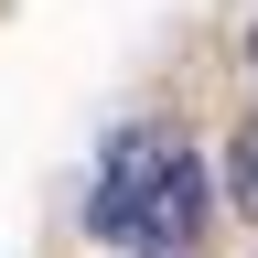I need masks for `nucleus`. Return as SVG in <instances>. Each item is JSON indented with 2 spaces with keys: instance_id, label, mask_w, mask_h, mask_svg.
<instances>
[{
  "instance_id": "2",
  "label": "nucleus",
  "mask_w": 258,
  "mask_h": 258,
  "mask_svg": "<svg viewBox=\"0 0 258 258\" xmlns=\"http://www.w3.org/2000/svg\"><path fill=\"white\" fill-rule=\"evenodd\" d=\"M215 194H226V205L258 226V108L237 118V140H226V172H215Z\"/></svg>"
},
{
  "instance_id": "3",
  "label": "nucleus",
  "mask_w": 258,
  "mask_h": 258,
  "mask_svg": "<svg viewBox=\"0 0 258 258\" xmlns=\"http://www.w3.org/2000/svg\"><path fill=\"white\" fill-rule=\"evenodd\" d=\"M237 54H247V76H258V22H247V43H237Z\"/></svg>"
},
{
  "instance_id": "1",
  "label": "nucleus",
  "mask_w": 258,
  "mask_h": 258,
  "mask_svg": "<svg viewBox=\"0 0 258 258\" xmlns=\"http://www.w3.org/2000/svg\"><path fill=\"white\" fill-rule=\"evenodd\" d=\"M205 215H215V183H205V161H194L183 129L129 118L118 140L97 151L86 226H97L118 258H194V247H205Z\"/></svg>"
}]
</instances>
